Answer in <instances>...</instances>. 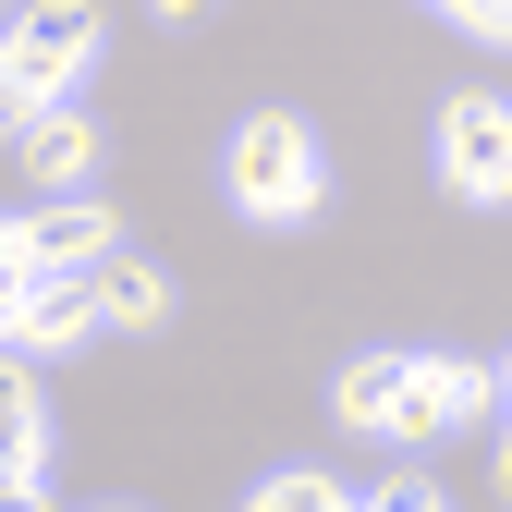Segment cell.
I'll list each match as a JSON object with an SVG mask.
<instances>
[{"instance_id":"obj_5","label":"cell","mask_w":512,"mask_h":512,"mask_svg":"<svg viewBox=\"0 0 512 512\" xmlns=\"http://www.w3.org/2000/svg\"><path fill=\"white\" fill-rule=\"evenodd\" d=\"M500 415V366H464V354H415V391H403V452H427V439H452Z\"/></svg>"},{"instance_id":"obj_16","label":"cell","mask_w":512,"mask_h":512,"mask_svg":"<svg viewBox=\"0 0 512 512\" xmlns=\"http://www.w3.org/2000/svg\"><path fill=\"white\" fill-rule=\"evenodd\" d=\"M500 500H512V439H500Z\"/></svg>"},{"instance_id":"obj_15","label":"cell","mask_w":512,"mask_h":512,"mask_svg":"<svg viewBox=\"0 0 512 512\" xmlns=\"http://www.w3.org/2000/svg\"><path fill=\"white\" fill-rule=\"evenodd\" d=\"M500 415H512V354H500Z\"/></svg>"},{"instance_id":"obj_7","label":"cell","mask_w":512,"mask_h":512,"mask_svg":"<svg viewBox=\"0 0 512 512\" xmlns=\"http://www.w3.org/2000/svg\"><path fill=\"white\" fill-rule=\"evenodd\" d=\"M13 147H25V183H37V196H74V183L98 171V122H86L74 98H49V110L13 122Z\"/></svg>"},{"instance_id":"obj_8","label":"cell","mask_w":512,"mask_h":512,"mask_svg":"<svg viewBox=\"0 0 512 512\" xmlns=\"http://www.w3.org/2000/svg\"><path fill=\"white\" fill-rule=\"evenodd\" d=\"M74 342H98L86 269H37V281H25V317H13V354H74Z\"/></svg>"},{"instance_id":"obj_11","label":"cell","mask_w":512,"mask_h":512,"mask_svg":"<svg viewBox=\"0 0 512 512\" xmlns=\"http://www.w3.org/2000/svg\"><path fill=\"white\" fill-rule=\"evenodd\" d=\"M244 500H256V512H342V500H354V488H342V476H330V464H281V476H256V488H244Z\"/></svg>"},{"instance_id":"obj_14","label":"cell","mask_w":512,"mask_h":512,"mask_svg":"<svg viewBox=\"0 0 512 512\" xmlns=\"http://www.w3.org/2000/svg\"><path fill=\"white\" fill-rule=\"evenodd\" d=\"M13 122H25V86H13V61H0V147H13Z\"/></svg>"},{"instance_id":"obj_3","label":"cell","mask_w":512,"mask_h":512,"mask_svg":"<svg viewBox=\"0 0 512 512\" xmlns=\"http://www.w3.org/2000/svg\"><path fill=\"white\" fill-rule=\"evenodd\" d=\"M439 183H452L464 208H512V98L464 86L439 110Z\"/></svg>"},{"instance_id":"obj_12","label":"cell","mask_w":512,"mask_h":512,"mask_svg":"<svg viewBox=\"0 0 512 512\" xmlns=\"http://www.w3.org/2000/svg\"><path fill=\"white\" fill-rule=\"evenodd\" d=\"M427 13H452L464 37H512V0H427Z\"/></svg>"},{"instance_id":"obj_6","label":"cell","mask_w":512,"mask_h":512,"mask_svg":"<svg viewBox=\"0 0 512 512\" xmlns=\"http://www.w3.org/2000/svg\"><path fill=\"white\" fill-rule=\"evenodd\" d=\"M0 500H49V415L13 342H0Z\"/></svg>"},{"instance_id":"obj_17","label":"cell","mask_w":512,"mask_h":512,"mask_svg":"<svg viewBox=\"0 0 512 512\" xmlns=\"http://www.w3.org/2000/svg\"><path fill=\"white\" fill-rule=\"evenodd\" d=\"M159 13H208V0H159Z\"/></svg>"},{"instance_id":"obj_9","label":"cell","mask_w":512,"mask_h":512,"mask_svg":"<svg viewBox=\"0 0 512 512\" xmlns=\"http://www.w3.org/2000/svg\"><path fill=\"white\" fill-rule=\"evenodd\" d=\"M86 293H98V330H159V317H171V269L135 256V244L86 256Z\"/></svg>"},{"instance_id":"obj_13","label":"cell","mask_w":512,"mask_h":512,"mask_svg":"<svg viewBox=\"0 0 512 512\" xmlns=\"http://www.w3.org/2000/svg\"><path fill=\"white\" fill-rule=\"evenodd\" d=\"M25 281H37V269H25L13 244H0V342H13V317H25Z\"/></svg>"},{"instance_id":"obj_10","label":"cell","mask_w":512,"mask_h":512,"mask_svg":"<svg viewBox=\"0 0 512 512\" xmlns=\"http://www.w3.org/2000/svg\"><path fill=\"white\" fill-rule=\"evenodd\" d=\"M403 391H415V354H354V366L330 378V415H342L354 439H403Z\"/></svg>"},{"instance_id":"obj_1","label":"cell","mask_w":512,"mask_h":512,"mask_svg":"<svg viewBox=\"0 0 512 512\" xmlns=\"http://www.w3.org/2000/svg\"><path fill=\"white\" fill-rule=\"evenodd\" d=\"M220 196H232L244 220H269V232L317 220V196H330L317 135H305L293 110H244V122H232V147H220Z\"/></svg>"},{"instance_id":"obj_4","label":"cell","mask_w":512,"mask_h":512,"mask_svg":"<svg viewBox=\"0 0 512 512\" xmlns=\"http://www.w3.org/2000/svg\"><path fill=\"white\" fill-rule=\"evenodd\" d=\"M0 244H13L25 269H86V256H110V244H122V220H110L86 183H74V196H37V208H13V220H0Z\"/></svg>"},{"instance_id":"obj_2","label":"cell","mask_w":512,"mask_h":512,"mask_svg":"<svg viewBox=\"0 0 512 512\" xmlns=\"http://www.w3.org/2000/svg\"><path fill=\"white\" fill-rule=\"evenodd\" d=\"M98 0H25L13 13V37H0V61H13V86H25V110H49V98H74L86 86V61H98Z\"/></svg>"}]
</instances>
